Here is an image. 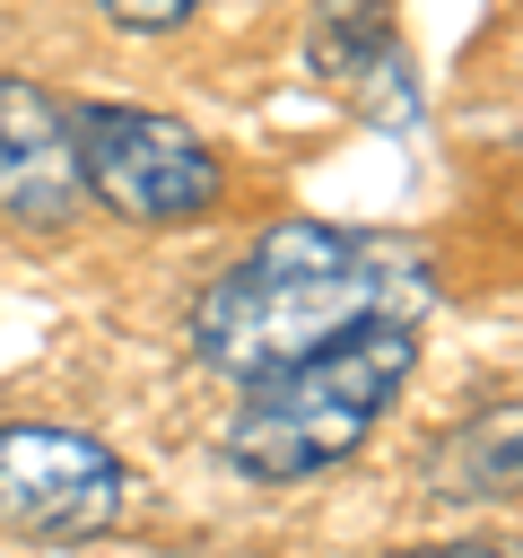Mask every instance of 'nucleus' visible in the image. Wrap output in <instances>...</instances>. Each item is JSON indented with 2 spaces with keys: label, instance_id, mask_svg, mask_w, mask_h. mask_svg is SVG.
<instances>
[{
  "label": "nucleus",
  "instance_id": "0eeeda50",
  "mask_svg": "<svg viewBox=\"0 0 523 558\" xmlns=\"http://www.w3.org/2000/svg\"><path fill=\"white\" fill-rule=\"evenodd\" d=\"M96 9H105L122 35H174V26H183L200 0H96Z\"/></svg>",
  "mask_w": 523,
  "mask_h": 558
},
{
  "label": "nucleus",
  "instance_id": "39448f33",
  "mask_svg": "<svg viewBox=\"0 0 523 558\" xmlns=\"http://www.w3.org/2000/svg\"><path fill=\"white\" fill-rule=\"evenodd\" d=\"M87 209V174H78V122L52 87L0 70V227L26 235H61Z\"/></svg>",
  "mask_w": 523,
  "mask_h": 558
},
{
  "label": "nucleus",
  "instance_id": "f257e3e1",
  "mask_svg": "<svg viewBox=\"0 0 523 558\" xmlns=\"http://www.w3.org/2000/svg\"><path fill=\"white\" fill-rule=\"evenodd\" d=\"M410 305H427V262L323 227V218H279L244 244L235 270H218L192 305V357L227 384L279 375L384 314L410 323Z\"/></svg>",
  "mask_w": 523,
  "mask_h": 558
},
{
  "label": "nucleus",
  "instance_id": "20e7f679",
  "mask_svg": "<svg viewBox=\"0 0 523 558\" xmlns=\"http://www.w3.org/2000/svg\"><path fill=\"white\" fill-rule=\"evenodd\" d=\"M122 462L87 427L9 418L0 427V532L17 541H96L122 523Z\"/></svg>",
  "mask_w": 523,
  "mask_h": 558
},
{
  "label": "nucleus",
  "instance_id": "6e6552de",
  "mask_svg": "<svg viewBox=\"0 0 523 558\" xmlns=\"http://www.w3.org/2000/svg\"><path fill=\"white\" fill-rule=\"evenodd\" d=\"M392 558H523V541H436V549H392Z\"/></svg>",
  "mask_w": 523,
  "mask_h": 558
},
{
  "label": "nucleus",
  "instance_id": "1a4fd4ad",
  "mask_svg": "<svg viewBox=\"0 0 523 558\" xmlns=\"http://www.w3.org/2000/svg\"><path fill=\"white\" fill-rule=\"evenodd\" d=\"M323 9H366V0H323Z\"/></svg>",
  "mask_w": 523,
  "mask_h": 558
},
{
  "label": "nucleus",
  "instance_id": "7ed1b4c3",
  "mask_svg": "<svg viewBox=\"0 0 523 558\" xmlns=\"http://www.w3.org/2000/svg\"><path fill=\"white\" fill-rule=\"evenodd\" d=\"M78 174L87 201H105L131 227H192L218 209L227 174L209 157V140H192L174 113L148 105H78Z\"/></svg>",
  "mask_w": 523,
  "mask_h": 558
},
{
  "label": "nucleus",
  "instance_id": "423d86ee",
  "mask_svg": "<svg viewBox=\"0 0 523 558\" xmlns=\"http://www.w3.org/2000/svg\"><path fill=\"white\" fill-rule=\"evenodd\" d=\"M427 480H436V497H462V506L523 497V401L479 410V418H462L453 436H436Z\"/></svg>",
  "mask_w": 523,
  "mask_h": 558
},
{
  "label": "nucleus",
  "instance_id": "f03ea898",
  "mask_svg": "<svg viewBox=\"0 0 523 558\" xmlns=\"http://www.w3.org/2000/svg\"><path fill=\"white\" fill-rule=\"evenodd\" d=\"M410 366H418V331L401 314H384V323H366V331H349V340H331V349H314L279 375H253L218 453L262 488L314 480L375 436V418L392 410Z\"/></svg>",
  "mask_w": 523,
  "mask_h": 558
}]
</instances>
